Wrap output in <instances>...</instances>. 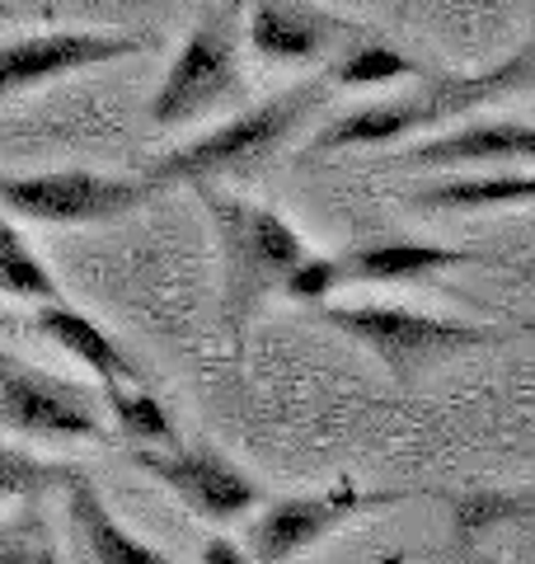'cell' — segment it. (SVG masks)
I'll return each instance as SVG.
<instances>
[{
    "mask_svg": "<svg viewBox=\"0 0 535 564\" xmlns=\"http://www.w3.org/2000/svg\"><path fill=\"white\" fill-rule=\"evenodd\" d=\"M418 76L423 70L414 57H404V52L390 47V43H367V39L343 47L325 66L329 90H385V85H404V80H418Z\"/></svg>",
    "mask_w": 535,
    "mask_h": 564,
    "instance_id": "cell-18",
    "label": "cell"
},
{
    "mask_svg": "<svg viewBox=\"0 0 535 564\" xmlns=\"http://www.w3.org/2000/svg\"><path fill=\"white\" fill-rule=\"evenodd\" d=\"M62 494H66V513H70V527H76V541L89 555V564H178L160 551V545L141 541L132 527L113 513L109 499L99 494V485L89 480L80 466H70Z\"/></svg>",
    "mask_w": 535,
    "mask_h": 564,
    "instance_id": "cell-13",
    "label": "cell"
},
{
    "mask_svg": "<svg viewBox=\"0 0 535 564\" xmlns=\"http://www.w3.org/2000/svg\"><path fill=\"white\" fill-rule=\"evenodd\" d=\"M0 564H62L57 545H52L47 527L39 518H29L24 527H14L10 536H0Z\"/></svg>",
    "mask_w": 535,
    "mask_h": 564,
    "instance_id": "cell-23",
    "label": "cell"
},
{
    "mask_svg": "<svg viewBox=\"0 0 535 564\" xmlns=\"http://www.w3.org/2000/svg\"><path fill=\"white\" fill-rule=\"evenodd\" d=\"M103 410H109L118 437H128L132 447H178V429L170 410L160 404L141 381H113V386H99L95 395Z\"/></svg>",
    "mask_w": 535,
    "mask_h": 564,
    "instance_id": "cell-17",
    "label": "cell"
},
{
    "mask_svg": "<svg viewBox=\"0 0 535 564\" xmlns=\"http://www.w3.org/2000/svg\"><path fill=\"white\" fill-rule=\"evenodd\" d=\"M338 288H343V263H338V254H306L287 273V282H282V296H292L301 306H325Z\"/></svg>",
    "mask_w": 535,
    "mask_h": 564,
    "instance_id": "cell-22",
    "label": "cell"
},
{
    "mask_svg": "<svg viewBox=\"0 0 535 564\" xmlns=\"http://www.w3.org/2000/svg\"><path fill=\"white\" fill-rule=\"evenodd\" d=\"M531 513V494L526 489H474L451 499V541L474 551L484 545L498 527L522 522Z\"/></svg>",
    "mask_w": 535,
    "mask_h": 564,
    "instance_id": "cell-19",
    "label": "cell"
},
{
    "mask_svg": "<svg viewBox=\"0 0 535 564\" xmlns=\"http://www.w3.org/2000/svg\"><path fill=\"white\" fill-rule=\"evenodd\" d=\"M146 52L141 33H122V29H47V33H29V39H10L0 43V99L29 95L39 85L80 76L95 66H113Z\"/></svg>",
    "mask_w": 535,
    "mask_h": 564,
    "instance_id": "cell-9",
    "label": "cell"
},
{
    "mask_svg": "<svg viewBox=\"0 0 535 564\" xmlns=\"http://www.w3.org/2000/svg\"><path fill=\"white\" fill-rule=\"evenodd\" d=\"M535 193L531 170L512 174H446L437 184H423L408 193V207L418 212H503V207H526Z\"/></svg>",
    "mask_w": 535,
    "mask_h": 564,
    "instance_id": "cell-16",
    "label": "cell"
},
{
    "mask_svg": "<svg viewBox=\"0 0 535 564\" xmlns=\"http://www.w3.org/2000/svg\"><path fill=\"white\" fill-rule=\"evenodd\" d=\"M66 475H70L66 462H47V456L0 443V508L47 499V494H57L66 485Z\"/></svg>",
    "mask_w": 535,
    "mask_h": 564,
    "instance_id": "cell-21",
    "label": "cell"
},
{
    "mask_svg": "<svg viewBox=\"0 0 535 564\" xmlns=\"http://www.w3.org/2000/svg\"><path fill=\"white\" fill-rule=\"evenodd\" d=\"M343 33L348 29L334 14L292 6V0H254L244 20V43L268 66H315L329 57V47Z\"/></svg>",
    "mask_w": 535,
    "mask_h": 564,
    "instance_id": "cell-12",
    "label": "cell"
},
{
    "mask_svg": "<svg viewBox=\"0 0 535 564\" xmlns=\"http://www.w3.org/2000/svg\"><path fill=\"white\" fill-rule=\"evenodd\" d=\"M132 466L160 480L193 518L230 527L263 503V489L211 447H132Z\"/></svg>",
    "mask_w": 535,
    "mask_h": 564,
    "instance_id": "cell-8",
    "label": "cell"
},
{
    "mask_svg": "<svg viewBox=\"0 0 535 564\" xmlns=\"http://www.w3.org/2000/svg\"><path fill=\"white\" fill-rule=\"evenodd\" d=\"M29 325L43 334V339L57 344L66 358H76L89 377L99 386H113V381H141V367L122 352L109 334H103L99 321H89L85 311H76L70 302H33Z\"/></svg>",
    "mask_w": 535,
    "mask_h": 564,
    "instance_id": "cell-15",
    "label": "cell"
},
{
    "mask_svg": "<svg viewBox=\"0 0 535 564\" xmlns=\"http://www.w3.org/2000/svg\"><path fill=\"white\" fill-rule=\"evenodd\" d=\"M240 95H244V70H240L236 24H230V14L211 10L207 20L188 29V39L170 57L165 76H160L155 95L146 104V118L151 128L170 132V128H184V122H198L217 104Z\"/></svg>",
    "mask_w": 535,
    "mask_h": 564,
    "instance_id": "cell-5",
    "label": "cell"
},
{
    "mask_svg": "<svg viewBox=\"0 0 535 564\" xmlns=\"http://www.w3.org/2000/svg\"><path fill=\"white\" fill-rule=\"evenodd\" d=\"M319 321L338 334H348L352 344H362L371 358L404 386L427 377L433 367L451 362V358L507 344L522 334V329H503V325H489V321L390 306V302H325L319 306Z\"/></svg>",
    "mask_w": 535,
    "mask_h": 564,
    "instance_id": "cell-4",
    "label": "cell"
},
{
    "mask_svg": "<svg viewBox=\"0 0 535 564\" xmlns=\"http://www.w3.org/2000/svg\"><path fill=\"white\" fill-rule=\"evenodd\" d=\"M203 564H254V560H249L244 545H236L230 536H211L203 545Z\"/></svg>",
    "mask_w": 535,
    "mask_h": 564,
    "instance_id": "cell-24",
    "label": "cell"
},
{
    "mask_svg": "<svg viewBox=\"0 0 535 564\" xmlns=\"http://www.w3.org/2000/svg\"><path fill=\"white\" fill-rule=\"evenodd\" d=\"M325 99H329V80H325V70H315L310 80H296L287 90L249 104L244 113L217 122L211 132L193 137L165 155H155L141 180H146L155 193L170 188V184H188V188L217 184L226 174L249 170V165L268 161V155H277L310 122V113L325 109Z\"/></svg>",
    "mask_w": 535,
    "mask_h": 564,
    "instance_id": "cell-3",
    "label": "cell"
},
{
    "mask_svg": "<svg viewBox=\"0 0 535 564\" xmlns=\"http://www.w3.org/2000/svg\"><path fill=\"white\" fill-rule=\"evenodd\" d=\"M0 292H6V282H0ZM6 296H10V292H6Z\"/></svg>",
    "mask_w": 535,
    "mask_h": 564,
    "instance_id": "cell-25",
    "label": "cell"
},
{
    "mask_svg": "<svg viewBox=\"0 0 535 564\" xmlns=\"http://www.w3.org/2000/svg\"><path fill=\"white\" fill-rule=\"evenodd\" d=\"M535 155V128L526 118L498 122H460L456 132L418 137L400 151H385L395 170H460V165H516L526 170Z\"/></svg>",
    "mask_w": 535,
    "mask_h": 564,
    "instance_id": "cell-11",
    "label": "cell"
},
{
    "mask_svg": "<svg viewBox=\"0 0 535 564\" xmlns=\"http://www.w3.org/2000/svg\"><path fill=\"white\" fill-rule=\"evenodd\" d=\"M0 282H6L10 296H24V302H62L57 278L33 254V245L20 236V226L6 212H0Z\"/></svg>",
    "mask_w": 535,
    "mask_h": 564,
    "instance_id": "cell-20",
    "label": "cell"
},
{
    "mask_svg": "<svg viewBox=\"0 0 535 564\" xmlns=\"http://www.w3.org/2000/svg\"><path fill=\"white\" fill-rule=\"evenodd\" d=\"M343 263V282H367V288H408V282H427L437 273H451L460 263H479L474 250L437 240H371L357 250L338 254Z\"/></svg>",
    "mask_w": 535,
    "mask_h": 564,
    "instance_id": "cell-14",
    "label": "cell"
},
{
    "mask_svg": "<svg viewBox=\"0 0 535 564\" xmlns=\"http://www.w3.org/2000/svg\"><path fill=\"white\" fill-rule=\"evenodd\" d=\"M535 80V43H522L489 70H470V76H423L408 95L371 99L362 109H348L315 128L306 141V155H338L352 147H400V141L446 128V122L470 118L484 104H498L507 95H526Z\"/></svg>",
    "mask_w": 535,
    "mask_h": 564,
    "instance_id": "cell-1",
    "label": "cell"
},
{
    "mask_svg": "<svg viewBox=\"0 0 535 564\" xmlns=\"http://www.w3.org/2000/svg\"><path fill=\"white\" fill-rule=\"evenodd\" d=\"M404 499L408 494L400 489H362L352 480H338L315 494H287V499L259 503V513L249 518V532H244V555L254 564H292L296 555H306L310 545L334 536L352 518L371 513V508L404 503Z\"/></svg>",
    "mask_w": 535,
    "mask_h": 564,
    "instance_id": "cell-7",
    "label": "cell"
},
{
    "mask_svg": "<svg viewBox=\"0 0 535 564\" xmlns=\"http://www.w3.org/2000/svg\"><path fill=\"white\" fill-rule=\"evenodd\" d=\"M155 188L141 180L99 170H39V174H0V212L10 221L39 226H95L118 221L146 207Z\"/></svg>",
    "mask_w": 535,
    "mask_h": 564,
    "instance_id": "cell-6",
    "label": "cell"
},
{
    "mask_svg": "<svg viewBox=\"0 0 535 564\" xmlns=\"http://www.w3.org/2000/svg\"><path fill=\"white\" fill-rule=\"evenodd\" d=\"M0 429L57 437V443H70V437L103 443L109 437V423L95 410V395L10 358L6 348H0Z\"/></svg>",
    "mask_w": 535,
    "mask_h": 564,
    "instance_id": "cell-10",
    "label": "cell"
},
{
    "mask_svg": "<svg viewBox=\"0 0 535 564\" xmlns=\"http://www.w3.org/2000/svg\"><path fill=\"white\" fill-rule=\"evenodd\" d=\"M207 207V221L217 231L221 254V321L230 334L254 325V315L268 306V296L282 292V282L306 259V240L277 207L254 203L244 193H230L221 184H193Z\"/></svg>",
    "mask_w": 535,
    "mask_h": 564,
    "instance_id": "cell-2",
    "label": "cell"
}]
</instances>
